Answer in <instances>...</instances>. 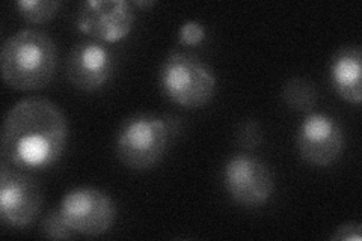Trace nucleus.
<instances>
[{
  "instance_id": "423d86ee",
  "label": "nucleus",
  "mask_w": 362,
  "mask_h": 241,
  "mask_svg": "<svg viewBox=\"0 0 362 241\" xmlns=\"http://www.w3.org/2000/svg\"><path fill=\"white\" fill-rule=\"evenodd\" d=\"M58 208L76 234L98 237L106 234L117 219V206L107 193L94 187L68 192Z\"/></svg>"
},
{
  "instance_id": "a211bd4d",
  "label": "nucleus",
  "mask_w": 362,
  "mask_h": 241,
  "mask_svg": "<svg viewBox=\"0 0 362 241\" xmlns=\"http://www.w3.org/2000/svg\"><path fill=\"white\" fill-rule=\"evenodd\" d=\"M156 2H151V0H148V2H139V0H136V2H133V5L136 6H153Z\"/></svg>"
},
{
  "instance_id": "f257e3e1",
  "label": "nucleus",
  "mask_w": 362,
  "mask_h": 241,
  "mask_svg": "<svg viewBox=\"0 0 362 241\" xmlns=\"http://www.w3.org/2000/svg\"><path fill=\"white\" fill-rule=\"evenodd\" d=\"M66 142L68 124L62 110L47 98L30 97L6 113L0 155L2 163L16 169L44 170L59 162Z\"/></svg>"
},
{
  "instance_id": "2eb2a0df",
  "label": "nucleus",
  "mask_w": 362,
  "mask_h": 241,
  "mask_svg": "<svg viewBox=\"0 0 362 241\" xmlns=\"http://www.w3.org/2000/svg\"><path fill=\"white\" fill-rule=\"evenodd\" d=\"M206 28L197 20H187L178 30V42L186 47H194L206 40Z\"/></svg>"
},
{
  "instance_id": "7ed1b4c3",
  "label": "nucleus",
  "mask_w": 362,
  "mask_h": 241,
  "mask_svg": "<svg viewBox=\"0 0 362 241\" xmlns=\"http://www.w3.org/2000/svg\"><path fill=\"white\" fill-rule=\"evenodd\" d=\"M160 88L165 97L185 109L209 105L216 93V76L197 54L173 52L162 64Z\"/></svg>"
},
{
  "instance_id": "f03ea898",
  "label": "nucleus",
  "mask_w": 362,
  "mask_h": 241,
  "mask_svg": "<svg viewBox=\"0 0 362 241\" xmlns=\"http://www.w3.org/2000/svg\"><path fill=\"white\" fill-rule=\"evenodd\" d=\"M58 50L47 33L23 29L9 37L0 52L4 82L17 90L47 86L56 73Z\"/></svg>"
},
{
  "instance_id": "20e7f679",
  "label": "nucleus",
  "mask_w": 362,
  "mask_h": 241,
  "mask_svg": "<svg viewBox=\"0 0 362 241\" xmlns=\"http://www.w3.org/2000/svg\"><path fill=\"white\" fill-rule=\"evenodd\" d=\"M163 118L156 114H133L121 124L115 141L119 162L133 170H150L160 163L171 141Z\"/></svg>"
},
{
  "instance_id": "1a4fd4ad",
  "label": "nucleus",
  "mask_w": 362,
  "mask_h": 241,
  "mask_svg": "<svg viewBox=\"0 0 362 241\" xmlns=\"http://www.w3.org/2000/svg\"><path fill=\"white\" fill-rule=\"evenodd\" d=\"M134 11L126 0H86L78 5L76 26L95 41L117 42L134 26Z\"/></svg>"
},
{
  "instance_id": "39448f33",
  "label": "nucleus",
  "mask_w": 362,
  "mask_h": 241,
  "mask_svg": "<svg viewBox=\"0 0 362 241\" xmlns=\"http://www.w3.org/2000/svg\"><path fill=\"white\" fill-rule=\"evenodd\" d=\"M42 208V192L28 172L2 163L0 166V221L21 229L37 219Z\"/></svg>"
},
{
  "instance_id": "f8f14e48",
  "label": "nucleus",
  "mask_w": 362,
  "mask_h": 241,
  "mask_svg": "<svg viewBox=\"0 0 362 241\" xmlns=\"http://www.w3.org/2000/svg\"><path fill=\"white\" fill-rule=\"evenodd\" d=\"M282 101L294 112H311L317 105V89L303 77H291L282 88Z\"/></svg>"
},
{
  "instance_id": "9b49d317",
  "label": "nucleus",
  "mask_w": 362,
  "mask_h": 241,
  "mask_svg": "<svg viewBox=\"0 0 362 241\" xmlns=\"http://www.w3.org/2000/svg\"><path fill=\"white\" fill-rule=\"evenodd\" d=\"M335 94L352 105L362 101V52L359 45H347L335 52L329 68Z\"/></svg>"
},
{
  "instance_id": "dca6fc26",
  "label": "nucleus",
  "mask_w": 362,
  "mask_h": 241,
  "mask_svg": "<svg viewBox=\"0 0 362 241\" xmlns=\"http://www.w3.org/2000/svg\"><path fill=\"white\" fill-rule=\"evenodd\" d=\"M237 139L242 143L245 148H257L259 143H262V129L257 121H246L240 125V130L237 133Z\"/></svg>"
},
{
  "instance_id": "ddd939ff",
  "label": "nucleus",
  "mask_w": 362,
  "mask_h": 241,
  "mask_svg": "<svg viewBox=\"0 0 362 241\" xmlns=\"http://www.w3.org/2000/svg\"><path fill=\"white\" fill-rule=\"evenodd\" d=\"M16 6L23 20L30 25H42L58 14L61 2L58 0H18Z\"/></svg>"
},
{
  "instance_id": "f3484780",
  "label": "nucleus",
  "mask_w": 362,
  "mask_h": 241,
  "mask_svg": "<svg viewBox=\"0 0 362 241\" xmlns=\"http://www.w3.org/2000/svg\"><path fill=\"white\" fill-rule=\"evenodd\" d=\"M334 241H361L362 240V225L359 222H346L338 226L331 235Z\"/></svg>"
},
{
  "instance_id": "4468645a",
  "label": "nucleus",
  "mask_w": 362,
  "mask_h": 241,
  "mask_svg": "<svg viewBox=\"0 0 362 241\" xmlns=\"http://www.w3.org/2000/svg\"><path fill=\"white\" fill-rule=\"evenodd\" d=\"M40 231L45 238H52V240H71L76 235L73 229L66 225L58 206L53 208L41 221Z\"/></svg>"
},
{
  "instance_id": "6e6552de",
  "label": "nucleus",
  "mask_w": 362,
  "mask_h": 241,
  "mask_svg": "<svg viewBox=\"0 0 362 241\" xmlns=\"http://www.w3.org/2000/svg\"><path fill=\"white\" fill-rule=\"evenodd\" d=\"M296 145L302 160L317 167H326L341 157L344 131L331 114L308 113L299 125Z\"/></svg>"
},
{
  "instance_id": "9d476101",
  "label": "nucleus",
  "mask_w": 362,
  "mask_h": 241,
  "mask_svg": "<svg viewBox=\"0 0 362 241\" xmlns=\"http://www.w3.org/2000/svg\"><path fill=\"white\" fill-rule=\"evenodd\" d=\"M113 56L100 41H82L71 49L66 59V78L74 88L97 90L110 78Z\"/></svg>"
},
{
  "instance_id": "0eeeda50",
  "label": "nucleus",
  "mask_w": 362,
  "mask_h": 241,
  "mask_svg": "<svg viewBox=\"0 0 362 241\" xmlns=\"http://www.w3.org/2000/svg\"><path fill=\"white\" fill-rule=\"evenodd\" d=\"M223 186L231 199L246 208H258L274 194V177L262 160L235 154L226 160L222 172Z\"/></svg>"
}]
</instances>
